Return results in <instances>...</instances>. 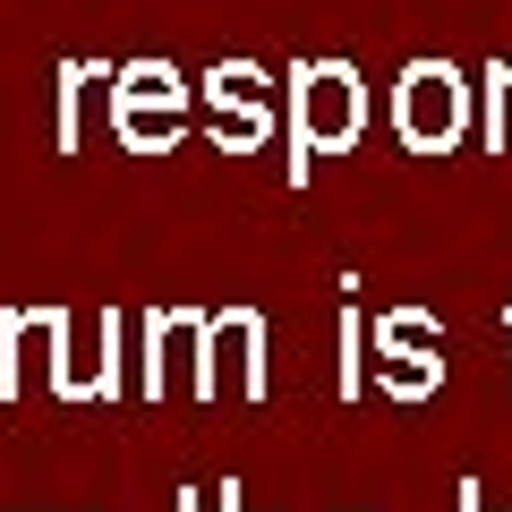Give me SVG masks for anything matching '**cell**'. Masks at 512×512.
I'll return each instance as SVG.
<instances>
[{
  "instance_id": "obj_4",
  "label": "cell",
  "mask_w": 512,
  "mask_h": 512,
  "mask_svg": "<svg viewBox=\"0 0 512 512\" xmlns=\"http://www.w3.org/2000/svg\"><path fill=\"white\" fill-rule=\"evenodd\" d=\"M265 316L256 308H222L205 316V367H197V402H222V393H239V402H265Z\"/></svg>"
},
{
  "instance_id": "obj_9",
  "label": "cell",
  "mask_w": 512,
  "mask_h": 512,
  "mask_svg": "<svg viewBox=\"0 0 512 512\" xmlns=\"http://www.w3.org/2000/svg\"><path fill=\"white\" fill-rule=\"evenodd\" d=\"M376 384L393 393V402H427V393H444V359H402V350H376Z\"/></svg>"
},
{
  "instance_id": "obj_13",
  "label": "cell",
  "mask_w": 512,
  "mask_h": 512,
  "mask_svg": "<svg viewBox=\"0 0 512 512\" xmlns=\"http://www.w3.org/2000/svg\"><path fill=\"white\" fill-rule=\"evenodd\" d=\"M367 393V325L359 308H342V402H359Z\"/></svg>"
},
{
  "instance_id": "obj_14",
  "label": "cell",
  "mask_w": 512,
  "mask_h": 512,
  "mask_svg": "<svg viewBox=\"0 0 512 512\" xmlns=\"http://www.w3.org/2000/svg\"><path fill=\"white\" fill-rule=\"evenodd\" d=\"M461 512H495L487 495H478V478H461Z\"/></svg>"
},
{
  "instance_id": "obj_16",
  "label": "cell",
  "mask_w": 512,
  "mask_h": 512,
  "mask_svg": "<svg viewBox=\"0 0 512 512\" xmlns=\"http://www.w3.org/2000/svg\"><path fill=\"white\" fill-rule=\"evenodd\" d=\"M222 512H239V487H222Z\"/></svg>"
},
{
  "instance_id": "obj_5",
  "label": "cell",
  "mask_w": 512,
  "mask_h": 512,
  "mask_svg": "<svg viewBox=\"0 0 512 512\" xmlns=\"http://www.w3.org/2000/svg\"><path fill=\"white\" fill-rule=\"evenodd\" d=\"M205 367V308H154L146 316V393L171 402V393H197Z\"/></svg>"
},
{
  "instance_id": "obj_7",
  "label": "cell",
  "mask_w": 512,
  "mask_h": 512,
  "mask_svg": "<svg viewBox=\"0 0 512 512\" xmlns=\"http://www.w3.org/2000/svg\"><path fill=\"white\" fill-rule=\"evenodd\" d=\"M376 350H402V359H444V325L427 308H384L376 316Z\"/></svg>"
},
{
  "instance_id": "obj_15",
  "label": "cell",
  "mask_w": 512,
  "mask_h": 512,
  "mask_svg": "<svg viewBox=\"0 0 512 512\" xmlns=\"http://www.w3.org/2000/svg\"><path fill=\"white\" fill-rule=\"evenodd\" d=\"M171 512H222V504H214V495H180V504H171Z\"/></svg>"
},
{
  "instance_id": "obj_1",
  "label": "cell",
  "mask_w": 512,
  "mask_h": 512,
  "mask_svg": "<svg viewBox=\"0 0 512 512\" xmlns=\"http://www.w3.org/2000/svg\"><path fill=\"white\" fill-rule=\"evenodd\" d=\"M367 128V86L350 60H299L291 69V180L308 188V163L316 154H350Z\"/></svg>"
},
{
  "instance_id": "obj_12",
  "label": "cell",
  "mask_w": 512,
  "mask_h": 512,
  "mask_svg": "<svg viewBox=\"0 0 512 512\" xmlns=\"http://www.w3.org/2000/svg\"><path fill=\"white\" fill-rule=\"evenodd\" d=\"M478 94H487V146H495V154H512V60H495Z\"/></svg>"
},
{
  "instance_id": "obj_10",
  "label": "cell",
  "mask_w": 512,
  "mask_h": 512,
  "mask_svg": "<svg viewBox=\"0 0 512 512\" xmlns=\"http://www.w3.org/2000/svg\"><path fill=\"white\" fill-rule=\"evenodd\" d=\"M94 77H103L94 60H69V69H60V128H52V146H60V154L86 146V94H94Z\"/></svg>"
},
{
  "instance_id": "obj_8",
  "label": "cell",
  "mask_w": 512,
  "mask_h": 512,
  "mask_svg": "<svg viewBox=\"0 0 512 512\" xmlns=\"http://www.w3.org/2000/svg\"><path fill=\"white\" fill-rule=\"evenodd\" d=\"M274 137V94H256V103H214V146L222 154H256Z\"/></svg>"
},
{
  "instance_id": "obj_17",
  "label": "cell",
  "mask_w": 512,
  "mask_h": 512,
  "mask_svg": "<svg viewBox=\"0 0 512 512\" xmlns=\"http://www.w3.org/2000/svg\"><path fill=\"white\" fill-rule=\"evenodd\" d=\"M504 333H512V308H504Z\"/></svg>"
},
{
  "instance_id": "obj_3",
  "label": "cell",
  "mask_w": 512,
  "mask_h": 512,
  "mask_svg": "<svg viewBox=\"0 0 512 512\" xmlns=\"http://www.w3.org/2000/svg\"><path fill=\"white\" fill-rule=\"evenodd\" d=\"M393 128L410 154H461L470 137V77L453 60H410L393 86Z\"/></svg>"
},
{
  "instance_id": "obj_6",
  "label": "cell",
  "mask_w": 512,
  "mask_h": 512,
  "mask_svg": "<svg viewBox=\"0 0 512 512\" xmlns=\"http://www.w3.org/2000/svg\"><path fill=\"white\" fill-rule=\"evenodd\" d=\"M60 342H69V308H9L0 316V402H26V376H52Z\"/></svg>"
},
{
  "instance_id": "obj_11",
  "label": "cell",
  "mask_w": 512,
  "mask_h": 512,
  "mask_svg": "<svg viewBox=\"0 0 512 512\" xmlns=\"http://www.w3.org/2000/svg\"><path fill=\"white\" fill-rule=\"evenodd\" d=\"M197 94H205V111H214V103H256V94H274V77L256 69V60H214Z\"/></svg>"
},
{
  "instance_id": "obj_2",
  "label": "cell",
  "mask_w": 512,
  "mask_h": 512,
  "mask_svg": "<svg viewBox=\"0 0 512 512\" xmlns=\"http://www.w3.org/2000/svg\"><path fill=\"white\" fill-rule=\"evenodd\" d=\"M188 94L197 86L171 60H128V69H111V137L128 154H171L188 137Z\"/></svg>"
}]
</instances>
